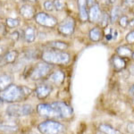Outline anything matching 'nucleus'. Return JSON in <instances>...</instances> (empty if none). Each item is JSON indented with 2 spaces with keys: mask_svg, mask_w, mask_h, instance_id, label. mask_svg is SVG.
I'll use <instances>...</instances> for the list:
<instances>
[{
  "mask_svg": "<svg viewBox=\"0 0 134 134\" xmlns=\"http://www.w3.org/2000/svg\"><path fill=\"white\" fill-rule=\"evenodd\" d=\"M31 88L24 86H18L15 84H11L7 88L0 92V98L3 102L17 103L24 100L31 94Z\"/></svg>",
  "mask_w": 134,
  "mask_h": 134,
  "instance_id": "obj_2",
  "label": "nucleus"
},
{
  "mask_svg": "<svg viewBox=\"0 0 134 134\" xmlns=\"http://www.w3.org/2000/svg\"><path fill=\"white\" fill-rule=\"evenodd\" d=\"M102 11L98 4L88 7V21L92 23H98L102 17Z\"/></svg>",
  "mask_w": 134,
  "mask_h": 134,
  "instance_id": "obj_9",
  "label": "nucleus"
},
{
  "mask_svg": "<svg viewBox=\"0 0 134 134\" xmlns=\"http://www.w3.org/2000/svg\"><path fill=\"white\" fill-rule=\"evenodd\" d=\"M64 78H65V75H64V73L62 71H55V72H51L50 74H49L47 79H48V81H50L51 83H53L54 85L60 86L64 83Z\"/></svg>",
  "mask_w": 134,
  "mask_h": 134,
  "instance_id": "obj_14",
  "label": "nucleus"
},
{
  "mask_svg": "<svg viewBox=\"0 0 134 134\" xmlns=\"http://www.w3.org/2000/svg\"><path fill=\"white\" fill-rule=\"evenodd\" d=\"M125 40L128 44L130 45H134V31H131L129 33H127Z\"/></svg>",
  "mask_w": 134,
  "mask_h": 134,
  "instance_id": "obj_28",
  "label": "nucleus"
},
{
  "mask_svg": "<svg viewBox=\"0 0 134 134\" xmlns=\"http://www.w3.org/2000/svg\"><path fill=\"white\" fill-rule=\"evenodd\" d=\"M37 112L40 116L46 118L68 119L73 114L72 108L64 102L40 104L37 107Z\"/></svg>",
  "mask_w": 134,
  "mask_h": 134,
  "instance_id": "obj_1",
  "label": "nucleus"
},
{
  "mask_svg": "<svg viewBox=\"0 0 134 134\" xmlns=\"http://www.w3.org/2000/svg\"><path fill=\"white\" fill-rule=\"evenodd\" d=\"M128 131L131 134H134V124L133 122H131V124H128Z\"/></svg>",
  "mask_w": 134,
  "mask_h": 134,
  "instance_id": "obj_32",
  "label": "nucleus"
},
{
  "mask_svg": "<svg viewBox=\"0 0 134 134\" xmlns=\"http://www.w3.org/2000/svg\"><path fill=\"white\" fill-rule=\"evenodd\" d=\"M57 30L62 35L69 37L72 36L75 30V21L72 17H67L62 23H59Z\"/></svg>",
  "mask_w": 134,
  "mask_h": 134,
  "instance_id": "obj_8",
  "label": "nucleus"
},
{
  "mask_svg": "<svg viewBox=\"0 0 134 134\" xmlns=\"http://www.w3.org/2000/svg\"><path fill=\"white\" fill-rule=\"evenodd\" d=\"M35 21L38 24L47 28H54L57 25L58 21L55 17L47 14L46 13L40 12L35 15Z\"/></svg>",
  "mask_w": 134,
  "mask_h": 134,
  "instance_id": "obj_7",
  "label": "nucleus"
},
{
  "mask_svg": "<svg viewBox=\"0 0 134 134\" xmlns=\"http://www.w3.org/2000/svg\"><path fill=\"white\" fill-rule=\"evenodd\" d=\"M95 4H97V0H87L88 7H90V6L94 5Z\"/></svg>",
  "mask_w": 134,
  "mask_h": 134,
  "instance_id": "obj_34",
  "label": "nucleus"
},
{
  "mask_svg": "<svg viewBox=\"0 0 134 134\" xmlns=\"http://www.w3.org/2000/svg\"><path fill=\"white\" fill-rule=\"evenodd\" d=\"M133 15H134V12H133Z\"/></svg>",
  "mask_w": 134,
  "mask_h": 134,
  "instance_id": "obj_42",
  "label": "nucleus"
},
{
  "mask_svg": "<svg viewBox=\"0 0 134 134\" xmlns=\"http://www.w3.org/2000/svg\"><path fill=\"white\" fill-rule=\"evenodd\" d=\"M47 47L52 49H57V50L64 51L69 47L68 43L64 41H59V40H55V41H50L47 43Z\"/></svg>",
  "mask_w": 134,
  "mask_h": 134,
  "instance_id": "obj_18",
  "label": "nucleus"
},
{
  "mask_svg": "<svg viewBox=\"0 0 134 134\" xmlns=\"http://www.w3.org/2000/svg\"><path fill=\"white\" fill-rule=\"evenodd\" d=\"M3 53H4V48L2 47H0V57H1Z\"/></svg>",
  "mask_w": 134,
  "mask_h": 134,
  "instance_id": "obj_37",
  "label": "nucleus"
},
{
  "mask_svg": "<svg viewBox=\"0 0 134 134\" xmlns=\"http://www.w3.org/2000/svg\"><path fill=\"white\" fill-rule=\"evenodd\" d=\"M52 90L53 88L49 84H40L36 88L35 94L38 99H45L50 95Z\"/></svg>",
  "mask_w": 134,
  "mask_h": 134,
  "instance_id": "obj_10",
  "label": "nucleus"
},
{
  "mask_svg": "<svg viewBox=\"0 0 134 134\" xmlns=\"http://www.w3.org/2000/svg\"><path fill=\"white\" fill-rule=\"evenodd\" d=\"M24 1L31 2V3H34V2H37V1H38V0H24Z\"/></svg>",
  "mask_w": 134,
  "mask_h": 134,
  "instance_id": "obj_38",
  "label": "nucleus"
},
{
  "mask_svg": "<svg viewBox=\"0 0 134 134\" xmlns=\"http://www.w3.org/2000/svg\"><path fill=\"white\" fill-rule=\"evenodd\" d=\"M44 8L47 11H48V12H52V11L55 9V7H54V3L52 1H50V0L45 1L44 2Z\"/></svg>",
  "mask_w": 134,
  "mask_h": 134,
  "instance_id": "obj_29",
  "label": "nucleus"
},
{
  "mask_svg": "<svg viewBox=\"0 0 134 134\" xmlns=\"http://www.w3.org/2000/svg\"><path fill=\"white\" fill-rule=\"evenodd\" d=\"M2 104H3V100H2V99L0 98V105H2Z\"/></svg>",
  "mask_w": 134,
  "mask_h": 134,
  "instance_id": "obj_41",
  "label": "nucleus"
},
{
  "mask_svg": "<svg viewBox=\"0 0 134 134\" xmlns=\"http://www.w3.org/2000/svg\"><path fill=\"white\" fill-rule=\"evenodd\" d=\"M12 84V76L9 74L0 75V92Z\"/></svg>",
  "mask_w": 134,
  "mask_h": 134,
  "instance_id": "obj_23",
  "label": "nucleus"
},
{
  "mask_svg": "<svg viewBox=\"0 0 134 134\" xmlns=\"http://www.w3.org/2000/svg\"><path fill=\"white\" fill-rule=\"evenodd\" d=\"M130 73L131 75H134V64H132V65L130 67Z\"/></svg>",
  "mask_w": 134,
  "mask_h": 134,
  "instance_id": "obj_36",
  "label": "nucleus"
},
{
  "mask_svg": "<svg viewBox=\"0 0 134 134\" xmlns=\"http://www.w3.org/2000/svg\"><path fill=\"white\" fill-rule=\"evenodd\" d=\"M18 55H19L18 52L15 50H10L6 52L5 55H2L1 59H0V64L2 65L14 64L17 60V58H18Z\"/></svg>",
  "mask_w": 134,
  "mask_h": 134,
  "instance_id": "obj_12",
  "label": "nucleus"
},
{
  "mask_svg": "<svg viewBox=\"0 0 134 134\" xmlns=\"http://www.w3.org/2000/svg\"><path fill=\"white\" fill-rule=\"evenodd\" d=\"M132 50L129 47L120 46L115 49V54L122 58H130L132 55Z\"/></svg>",
  "mask_w": 134,
  "mask_h": 134,
  "instance_id": "obj_17",
  "label": "nucleus"
},
{
  "mask_svg": "<svg viewBox=\"0 0 134 134\" xmlns=\"http://www.w3.org/2000/svg\"><path fill=\"white\" fill-rule=\"evenodd\" d=\"M101 23V25H102L103 28L107 27V26H108V23L110 21V18H109V15L107 14H102V17H101L100 21H99Z\"/></svg>",
  "mask_w": 134,
  "mask_h": 134,
  "instance_id": "obj_27",
  "label": "nucleus"
},
{
  "mask_svg": "<svg viewBox=\"0 0 134 134\" xmlns=\"http://www.w3.org/2000/svg\"><path fill=\"white\" fill-rule=\"evenodd\" d=\"M38 130L41 134H61L64 131V126L54 120H47L38 125Z\"/></svg>",
  "mask_w": 134,
  "mask_h": 134,
  "instance_id": "obj_5",
  "label": "nucleus"
},
{
  "mask_svg": "<svg viewBox=\"0 0 134 134\" xmlns=\"http://www.w3.org/2000/svg\"><path fill=\"white\" fill-rule=\"evenodd\" d=\"M52 71V64H47L46 62L38 63L35 66H33L30 70L28 78L31 81H40L46 79L49 76Z\"/></svg>",
  "mask_w": 134,
  "mask_h": 134,
  "instance_id": "obj_4",
  "label": "nucleus"
},
{
  "mask_svg": "<svg viewBox=\"0 0 134 134\" xmlns=\"http://www.w3.org/2000/svg\"><path fill=\"white\" fill-rule=\"evenodd\" d=\"M129 92H130V94H131V96L134 97V85H132L131 87V88H130V90H129Z\"/></svg>",
  "mask_w": 134,
  "mask_h": 134,
  "instance_id": "obj_35",
  "label": "nucleus"
},
{
  "mask_svg": "<svg viewBox=\"0 0 134 134\" xmlns=\"http://www.w3.org/2000/svg\"><path fill=\"white\" fill-rule=\"evenodd\" d=\"M36 38V31L33 27L29 26L25 29L24 31V40L26 42L28 43H32L34 42Z\"/></svg>",
  "mask_w": 134,
  "mask_h": 134,
  "instance_id": "obj_19",
  "label": "nucleus"
},
{
  "mask_svg": "<svg viewBox=\"0 0 134 134\" xmlns=\"http://www.w3.org/2000/svg\"><path fill=\"white\" fill-rule=\"evenodd\" d=\"M131 58H132V60L134 61V51L132 52V55H131Z\"/></svg>",
  "mask_w": 134,
  "mask_h": 134,
  "instance_id": "obj_39",
  "label": "nucleus"
},
{
  "mask_svg": "<svg viewBox=\"0 0 134 134\" xmlns=\"http://www.w3.org/2000/svg\"><path fill=\"white\" fill-rule=\"evenodd\" d=\"M118 23H119V26L122 27V29H126L128 27V24H129V18L127 15H121L120 18L118 19Z\"/></svg>",
  "mask_w": 134,
  "mask_h": 134,
  "instance_id": "obj_24",
  "label": "nucleus"
},
{
  "mask_svg": "<svg viewBox=\"0 0 134 134\" xmlns=\"http://www.w3.org/2000/svg\"><path fill=\"white\" fill-rule=\"evenodd\" d=\"M88 36H90V38L91 41L98 42L103 38V36H104L103 31L98 27H94L90 31Z\"/></svg>",
  "mask_w": 134,
  "mask_h": 134,
  "instance_id": "obj_16",
  "label": "nucleus"
},
{
  "mask_svg": "<svg viewBox=\"0 0 134 134\" xmlns=\"http://www.w3.org/2000/svg\"><path fill=\"white\" fill-rule=\"evenodd\" d=\"M41 59L49 64H67L71 61V55L65 51L47 49L41 54Z\"/></svg>",
  "mask_w": 134,
  "mask_h": 134,
  "instance_id": "obj_3",
  "label": "nucleus"
},
{
  "mask_svg": "<svg viewBox=\"0 0 134 134\" xmlns=\"http://www.w3.org/2000/svg\"><path fill=\"white\" fill-rule=\"evenodd\" d=\"M128 27L131 30V31H134V18H133V19H131V21H129Z\"/></svg>",
  "mask_w": 134,
  "mask_h": 134,
  "instance_id": "obj_33",
  "label": "nucleus"
},
{
  "mask_svg": "<svg viewBox=\"0 0 134 134\" xmlns=\"http://www.w3.org/2000/svg\"><path fill=\"white\" fill-rule=\"evenodd\" d=\"M111 62L114 70L115 72H121V71H122L124 69L126 68V61L124 60V58L120 57L116 54L112 57Z\"/></svg>",
  "mask_w": 134,
  "mask_h": 134,
  "instance_id": "obj_15",
  "label": "nucleus"
},
{
  "mask_svg": "<svg viewBox=\"0 0 134 134\" xmlns=\"http://www.w3.org/2000/svg\"><path fill=\"white\" fill-rule=\"evenodd\" d=\"M20 14L26 20H31L36 15V10L32 5L29 4L23 5L20 7Z\"/></svg>",
  "mask_w": 134,
  "mask_h": 134,
  "instance_id": "obj_11",
  "label": "nucleus"
},
{
  "mask_svg": "<svg viewBox=\"0 0 134 134\" xmlns=\"http://www.w3.org/2000/svg\"><path fill=\"white\" fill-rule=\"evenodd\" d=\"M78 9H79V15L81 21L85 23L88 21V10L87 0H78Z\"/></svg>",
  "mask_w": 134,
  "mask_h": 134,
  "instance_id": "obj_13",
  "label": "nucleus"
},
{
  "mask_svg": "<svg viewBox=\"0 0 134 134\" xmlns=\"http://www.w3.org/2000/svg\"><path fill=\"white\" fill-rule=\"evenodd\" d=\"M109 1H110V3H112V4H113V3H114V2L116 1V0H109Z\"/></svg>",
  "mask_w": 134,
  "mask_h": 134,
  "instance_id": "obj_40",
  "label": "nucleus"
},
{
  "mask_svg": "<svg viewBox=\"0 0 134 134\" xmlns=\"http://www.w3.org/2000/svg\"><path fill=\"white\" fill-rule=\"evenodd\" d=\"M11 38H12L13 40H14V41H17V40H19V38H20V36H19V33L17 31H14L13 32L12 34H11Z\"/></svg>",
  "mask_w": 134,
  "mask_h": 134,
  "instance_id": "obj_31",
  "label": "nucleus"
},
{
  "mask_svg": "<svg viewBox=\"0 0 134 134\" xmlns=\"http://www.w3.org/2000/svg\"><path fill=\"white\" fill-rule=\"evenodd\" d=\"M98 129H99V131L104 134H122V132H121L119 130L114 129V127H112L111 125H109V124H102L99 125Z\"/></svg>",
  "mask_w": 134,
  "mask_h": 134,
  "instance_id": "obj_21",
  "label": "nucleus"
},
{
  "mask_svg": "<svg viewBox=\"0 0 134 134\" xmlns=\"http://www.w3.org/2000/svg\"><path fill=\"white\" fill-rule=\"evenodd\" d=\"M122 4L127 7H130L134 5V0H122Z\"/></svg>",
  "mask_w": 134,
  "mask_h": 134,
  "instance_id": "obj_30",
  "label": "nucleus"
},
{
  "mask_svg": "<svg viewBox=\"0 0 134 134\" xmlns=\"http://www.w3.org/2000/svg\"><path fill=\"white\" fill-rule=\"evenodd\" d=\"M54 3V7L57 11H63L65 7V4L64 3L63 0H55Z\"/></svg>",
  "mask_w": 134,
  "mask_h": 134,
  "instance_id": "obj_26",
  "label": "nucleus"
},
{
  "mask_svg": "<svg viewBox=\"0 0 134 134\" xmlns=\"http://www.w3.org/2000/svg\"><path fill=\"white\" fill-rule=\"evenodd\" d=\"M5 23L9 28H16L20 25V21H19V20L14 19V18H7L5 20Z\"/></svg>",
  "mask_w": 134,
  "mask_h": 134,
  "instance_id": "obj_25",
  "label": "nucleus"
},
{
  "mask_svg": "<svg viewBox=\"0 0 134 134\" xmlns=\"http://www.w3.org/2000/svg\"><path fill=\"white\" fill-rule=\"evenodd\" d=\"M18 126L10 122H0V131L5 132H14L16 131Z\"/></svg>",
  "mask_w": 134,
  "mask_h": 134,
  "instance_id": "obj_20",
  "label": "nucleus"
},
{
  "mask_svg": "<svg viewBox=\"0 0 134 134\" xmlns=\"http://www.w3.org/2000/svg\"><path fill=\"white\" fill-rule=\"evenodd\" d=\"M33 108L31 105L28 104H23V105H19V104H12L6 108V114L12 117H23V116H27L32 114Z\"/></svg>",
  "mask_w": 134,
  "mask_h": 134,
  "instance_id": "obj_6",
  "label": "nucleus"
},
{
  "mask_svg": "<svg viewBox=\"0 0 134 134\" xmlns=\"http://www.w3.org/2000/svg\"><path fill=\"white\" fill-rule=\"evenodd\" d=\"M121 15H122V9H121L120 6L118 5H115L112 8L111 10V13H110V15H109V18H110V21L112 23H114L118 21V19L120 18Z\"/></svg>",
  "mask_w": 134,
  "mask_h": 134,
  "instance_id": "obj_22",
  "label": "nucleus"
}]
</instances>
